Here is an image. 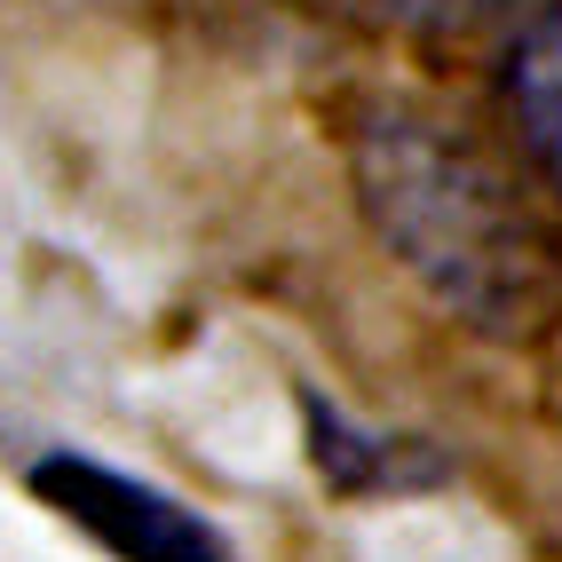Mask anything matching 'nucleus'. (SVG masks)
<instances>
[{"mask_svg": "<svg viewBox=\"0 0 562 562\" xmlns=\"http://www.w3.org/2000/svg\"><path fill=\"white\" fill-rule=\"evenodd\" d=\"M357 191L389 254L460 325L539 341L562 317V231L492 143L420 103L357 120Z\"/></svg>", "mask_w": 562, "mask_h": 562, "instance_id": "nucleus-1", "label": "nucleus"}, {"mask_svg": "<svg viewBox=\"0 0 562 562\" xmlns=\"http://www.w3.org/2000/svg\"><path fill=\"white\" fill-rule=\"evenodd\" d=\"M507 120L515 143L554 191H562V0H539L507 56Z\"/></svg>", "mask_w": 562, "mask_h": 562, "instance_id": "nucleus-2", "label": "nucleus"}, {"mask_svg": "<svg viewBox=\"0 0 562 562\" xmlns=\"http://www.w3.org/2000/svg\"><path fill=\"white\" fill-rule=\"evenodd\" d=\"M364 9H381L389 24H420V32H460V24H483L492 9H507V0H364Z\"/></svg>", "mask_w": 562, "mask_h": 562, "instance_id": "nucleus-3", "label": "nucleus"}]
</instances>
